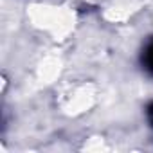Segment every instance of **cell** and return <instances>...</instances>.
Masks as SVG:
<instances>
[{"label":"cell","mask_w":153,"mask_h":153,"mask_svg":"<svg viewBox=\"0 0 153 153\" xmlns=\"http://www.w3.org/2000/svg\"><path fill=\"white\" fill-rule=\"evenodd\" d=\"M142 63H144L146 70L153 74V42L148 43V47H146V51L142 54Z\"/></svg>","instance_id":"obj_1"},{"label":"cell","mask_w":153,"mask_h":153,"mask_svg":"<svg viewBox=\"0 0 153 153\" xmlns=\"http://www.w3.org/2000/svg\"><path fill=\"white\" fill-rule=\"evenodd\" d=\"M148 119H149V123L153 124V103L148 106Z\"/></svg>","instance_id":"obj_2"}]
</instances>
